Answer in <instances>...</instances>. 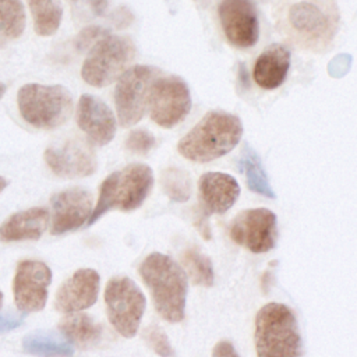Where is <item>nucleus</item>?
Here are the masks:
<instances>
[{"label": "nucleus", "mask_w": 357, "mask_h": 357, "mask_svg": "<svg viewBox=\"0 0 357 357\" xmlns=\"http://www.w3.org/2000/svg\"><path fill=\"white\" fill-rule=\"evenodd\" d=\"M155 142L156 141L152 132L145 128H137L128 134L126 139V148L132 153L146 155L155 146Z\"/></svg>", "instance_id": "cd10ccee"}, {"label": "nucleus", "mask_w": 357, "mask_h": 357, "mask_svg": "<svg viewBox=\"0 0 357 357\" xmlns=\"http://www.w3.org/2000/svg\"><path fill=\"white\" fill-rule=\"evenodd\" d=\"M212 357H240V356L230 342L223 340L216 343L212 351Z\"/></svg>", "instance_id": "2f4dec72"}, {"label": "nucleus", "mask_w": 357, "mask_h": 357, "mask_svg": "<svg viewBox=\"0 0 357 357\" xmlns=\"http://www.w3.org/2000/svg\"><path fill=\"white\" fill-rule=\"evenodd\" d=\"M73 1H74V0H73Z\"/></svg>", "instance_id": "4c0bfd02"}, {"label": "nucleus", "mask_w": 357, "mask_h": 357, "mask_svg": "<svg viewBox=\"0 0 357 357\" xmlns=\"http://www.w3.org/2000/svg\"><path fill=\"white\" fill-rule=\"evenodd\" d=\"M275 22L293 46L324 52L337 33L340 13L336 0H279Z\"/></svg>", "instance_id": "f257e3e1"}, {"label": "nucleus", "mask_w": 357, "mask_h": 357, "mask_svg": "<svg viewBox=\"0 0 357 357\" xmlns=\"http://www.w3.org/2000/svg\"><path fill=\"white\" fill-rule=\"evenodd\" d=\"M152 185V169L144 163H131L123 170L110 173L100 184L98 202L86 223L93 225L107 211L114 208L124 212L139 208Z\"/></svg>", "instance_id": "39448f33"}, {"label": "nucleus", "mask_w": 357, "mask_h": 357, "mask_svg": "<svg viewBox=\"0 0 357 357\" xmlns=\"http://www.w3.org/2000/svg\"><path fill=\"white\" fill-rule=\"evenodd\" d=\"M144 339L146 344L160 357H172L173 349L166 333L158 325H149L144 331Z\"/></svg>", "instance_id": "bb28decb"}, {"label": "nucleus", "mask_w": 357, "mask_h": 357, "mask_svg": "<svg viewBox=\"0 0 357 357\" xmlns=\"http://www.w3.org/2000/svg\"><path fill=\"white\" fill-rule=\"evenodd\" d=\"M159 70L151 66H134L127 68L117 79L114 89V105L120 126L131 127L145 114L149 92Z\"/></svg>", "instance_id": "1a4fd4ad"}, {"label": "nucleus", "mask_w": 357, "mask_h": 357, "mask_svg": "<svg viewBox=\"0 0 357 357\" xmlns=\"http://www.w3.org/2000/svg\"><path fill=\"white\" fill-rule=\"evenodd\" d=\"M219 22L226 39L238 49L252 47L259 38V21L251 0H220Z\"/></svg>", "instance_id": "ddd939ff"}, {"label": "nucleus", "mask_w": 357, "mask_h": 357, "mask_svg": "<svg viewBox=\"0 0 357 357\" xmlns=\"http://www.w3.org/2000/svg\"><path fill=\"white\" fill-rule=\"evenodd\" d=\"M43 156L49 169L64 178L91 176L98 166L93 149L81 138H68L60 144L50 145Z\"/></svg>", "instance_id": "4468645a"}, {"label": "nucleus", "mask_w": 357, "mask_h": 357, "mask_svg": "<svg viewBox=\"0 0 357 357\" xmlns=\"http://www.w3.org/2000/svg\"><path fill=\"white\" fill-rule=\"evenodd\" d=\"M17 103L21 117L36 128L60 127L73 113V96L63 85L26 84L18 89Z\"/></svg>", "instance_id": "423d86ee"}, {"label": "nucleus", "mask_w": 357, "mask_h": 357, "mask_svg": "<svg viewBox=\"0 0 357 357\" xmlns=\"http://www.w3.org/2000/svg\"><path fill=\"white\" fill-rule=\"evenodd\" d=\"M1 304H3V293L0 290V308H1Z\"/></svg>", "instance_id": "e433bc0d"}, {"label": "nucleus", "mask_w": 357, "mask_h": 357, "mask_svg": "<svg viewBox=\"0 0 357 357\" xmlns=\"http://www.w3.org/2000/svg\"><path fill=\"white\" fill-rule=\"evenodd\" d=\"M138 272L152 294L159 315L169 322L183 321L188 289L184 269L169 255L152 252L142 261Z\"/></svg>", "instance_id": "f03ea898"}, {"label": "nucleus", "mask_w": 357, "mask_h": 357, "mask_svg": "<svg viewBox=\"0 0 357 357\" xmlns=\"http://www.w3.org/2000/svg\"><path fill=\"white\" fill-rule=\"evenodd\" d=\"M230 237L251 252H268L276 244V215L266 208L245 209L233 219Z\"/></svg>", "instance_id": "9b49d317"}, {"label": "nucleus", "mask_w": 357, "mask_h": 357, "mask_svg": "<svg viewBox=\"0 0 357 357\" xmlns=\"http://www.w3.org/2000/svg\"><path fill=\"white\" fill-rule=\"evenodd\" d=\"M106 312L113 328L124 337H132L146 307L141 289L127 276L112 278L105 289Z\"/></svg>", "instance_id": "6e6552de"}, {"label": "nucleus", "mask_w": 357, "mask_h": 357, "mask_svg": "<svg viewBox=\"0 0 357 357\" xmlns=\"http://www.w3.org/2000/svg\"><path fill=\"white\" fill-rule=\"evenodd\" d=\"M7 184H8L7 180H6L3 176H0V192L7 187Z\"/></svg>", "instance_id": "f704fd0d"}, {"label": "nucleus", "mask_w": 357, "mask_h": 357, "mask_svg": "<svg viewBox=\"0 0 357 357\" xmlns=\"http://www.w3.org/2000/svg\"><path fill=\"white\" fill-rule=\"evenodd\" d=\"M199 201L205 215L225 213L237 201L240 185L237 180L226 173L208 172L199 178Z\"/></svg>", "instance_id": "a211bd4d"}, {"label": "nucleus", "mask_w": 357, "mask_h": 357, "mask_svg": "<svg viewBox=\"0 0 357 357\" xmlns=\"http://www.w3.org/2000/svg\"><path fill=\"white\" fill-rule=\"evenodd\" d=\"M183 264L195 284L209 287L213 284V266L211 259L197 248H190L183 254Z\"/></svg>", "instance_id": "a878e982"}, {"label": "nucleus", "mask_w": 357, "mask_h": 357, "mask_svg": "<svg viewBox=\"0 0 357 357\" xmlns=\"http://www.w3.org/2000/svg\"><path fill=\"white\" fill-rule=\"evenodd\" d=\"M22 349L28 354L40 357H67L74 353L73 344L63 335H57L49 331H36L28 333L22 340Z\"/></svg>", "instance_id": "5701e85b"}, {"label": "nucleus", "mask_w": 357, "mask_h": 357, "mask_svg": "<svg viewBox=\"0 0 357 357\" xmlns=\"http://www.w3.org/2000/svg\"><path fill=\"white\" fill-rule=\"evenodd\" d=\"M59 329L61 335L81 349H88L99 343L103 328L86 314H73L60 321Z\"/></svg>", "instance_id": "412c9836"}, {"label": "nucleus", "mask_w": 357, "mask_h": 357, "mask_svg": "<svg viewBox=\"0 0 357 357\" xmlns=\"http://www.w3.org/2000/svg\"><path fill=\"white\" fill-rule=\"evenodd\" d=\"M238 170L244 174L248 190L268 198L276 197L269 184V178L259 155L247 144L244 145L238 159Z\"/></svg>", "instance_id": "4be33fe9"}, {"label": "nucleus", "mask_w": 357, "mask_h": 357, "mask_svg": "<svg viewBox=\"0 0 357 357\" xmlns=\"http://www.w3.org/2000/svg\"><path fill=\"white\" fill-rule=\"evenodd\" d=\"M130 22H131V14L128 13V10L127 8H119L114 14V24L119 28H121V26H124Z\"/></svg>", "instance_id": "473e14b6"}, {"label": "nucleus", "mask_w": 357, "mask_h": 357, "mask_svg": "<svg viewBox=\"0 0 357 357\" xmlns=\"http://www.w3.org/2000/svg\"><path fill=\"white\" fill-rule=\"evenodd\" d=\"M165 188L169 197L176 201H185L190 197V185L178 177L176 172H167L165 176Z\"/></svg>", "instance_id": "c756f323"}, {"label": "nucleus", "mask_w": 357, "mask_h": 357, "mask_svg": "<svg viewBox=\"0 0 357 357\" xmlns=\"http://www.w3.org/2000/svg\"><path fill=\"white\" fill-rule=\"evenodd\" d=\"M258 357H301L303 340L294 312L284 304L269 303L255 317Z\"/></svg>", "instance_id": "20e7f679"}, {"label": "nucleus", "mask_w": 357, "mask_h": 357, "mask_svg": "<svg viewBox=\"0 0 357 357\" xmlns=\"http://www.w3.org/2000/svg\"><path fill=\"white\" fill-rule=\"evenodd\" d=\"M50 282L52 271L46 264L33 259L21 261L13 280L14 301L18 311L25 314L40 311L46 305Z\"/></svg>", "instance_id": "f8f14e48"}, {"label": "nucleus", "mask_w": 357, "mask_h": 357, "mask_svg": "<svg viewBox=\"0 0 357 357\" xmlns=\"http://www.w3.org/2000/svg\"><path fill=\"white\" fill-rule=\"evenodd\" d=\"M49 223V211L45 208H29L11 215L0 226V241L38 240Z\"/></svg>", "instance_id": "aec40b11"}, {"label": "nucleus", "mask_w": 357, "mask_h": 357, "mask_svg": "<svg viewBox=\"0 0 357 357\" xmlns=\"http://www.w3.org/2000/svg\"><path fill=\"white\" fill-rule=\"evenodd\" d=\"M25 29V11L21 0H0V43L14 40Z\"/></svg>", "instance_id": "393cba45"}, {"label": "nucleus", "mask_w": 357, "mask_h": 357, "mask_svg": "<svg viewBox=\"0 0 357 357\" xmlns=\"http://www.w3.org/2000/svg\"><path fill=\"white\" fill-rule=\"evenodd\" d=\"M149 116L158 126L170 128L181 123L191 110L187 84L174 75L158 77L149 92Z\"/></svg>", "instance_id": "9d476101"}, {"label": "nucleus", "mask_w": 357, "mask_h": 357, "mask_svg": "<svg viewBox=\"0 0 357 357\" xmlns=\"http://www.w3.org/2000/svg\"><path fill=\"white\" fill-rule=\"evenodd\" d=\"M100 278L95 269H78L57 290L56 308L64 314H74L92 307L99 294Z\"/></svg>", "instance_id": "dca6fc26"}, {"label": "nucleus", "mask_w": 357, "mask_h": 357, "mask_svg": "<svg viewBox=\"0 0 357 357\" xmlns=\"http://www.w3.org/2000/svg\"><path fill=\"white\" fill-rule=\"evenodd\" d=\"M107 33H110L109 29H105V28L98 26V25L85 26L74 38V47H75V50H79V52L88 50L89 47H92L99 39H102Z\"/></svg>", "instance_id": "c85d7f7f"}, {"label": "nucleus", "mask_w": 357, "mask_h": 357, "mask_svg": "<svg viewBox=\"0 0 357 357\" xmlns=\"http://www.w3.org/2000/svg\"><path fill=\"white\" fill-rule=\"evenodd\" d=\"M135 57V46L128 36L107 33L88 52L81 68L82 79L103 88L117 81Z\"/></svg>", "instance_id": "0eeeda50"}, {"label": "nucleus", "mask_w": 357, "mask_h": 357, "mask_svg": "<svg viewBox=\"0 0 357 357\" xmlns=\"http://www.w3.org/2000/svg\"><path fill=\"white\" fill-rule=\"evenodd\" d=\"M290 68V50L280 43L268 46L257 59L252 70L254 81L262 89L279 88Z\"/></svg>", "instance_id": "6ab92c4d"}, {"label": "nucleus", "mask_w": 357, "mask_h": 357, "mask_svg": "<svg viewBox=\"0 0 357 357\" xmlns=\"http://www.w3.org/2000/svg\"><path fill=\"white\" fill-rule=\"evenodd\" d=\"M6 89H7V88H6V85H4V84H3V82H0V98H1V96H3V95H4V92H6Z\"/></svg>", "instance_id": "c9c22d12"}, {"label": "nucleus", "mask_w": 357, "mask_h": 357, "mask_svg": "<svg viewBox=\"0 0 357 357\" xmlns=\"http://www.w3.org/2000/svg\"><path fill=\"white\" fill-rule=\"evenodd\" d=\"M33 17L35 32L40 36L53 35L61 22L63 10L56 0H28Z\"/></svg>", "instance_id": "b1692460"}, {"label": "nucleus", "mask_w": 357, "mask_h": 357, "mask_svg": "<svg viewBox=\"0 0 357 357\" xmlns=\"http://www.w3.org/2000/svg\"><path fill=\"white\" fill-rule=\"evenodd\" d=\"M243 124L234 114L209 112L177 144V151L188 160L206 163L225 156L240 142Z\"/></svg>", "instance_id": "7ed1b4c3"}, {"label": "nucleus", "mask_w": 357, "mask_h": 357, "mask_svg": "<svg viewBox=\"0 0 357 357\" xmlns=\"http://www.w3.org/2000/svg\"><path fill=\"white\" fill-rule=\"evenodd\" d=\"M77 123L95 145L109 144L116 134V117L112 109L93 95L84 93L78 100Z\"/></svg>", "instance_id": "f3484780"}, {"label": "nucleus", "mask_w": 357, "mask_h": 357, "mask_svg": "<svg viewBox=\"0 0 357 357\" xmlns=\"http://www.w3.org/2000/svg\"><path fill=\"white\" fill-rule=\"evenodd\" d=\"M24 321L22 312H7L0 315V333L10 332L18 328Z\"/></svg>", "instance_id": "7c9ffc66"}, {"label": "nucleus", "mask_w": 357, "mask_h": 357, "mask_svg": "<svg viewBox=\"0 0 357 357\" xmlns=\"http://www.w3.org/2000/svg\"><path fill=\"white\" fill-rule=\"evenodd\" d=\"M52 227L54 236L81 227L92 213V195L88 190L74 187L54 194L50 198Z\"/></svg>", "instance_id": "2eb2a0df"}, {"label": "nucleus", "mask_w": 357, "mask_h": 357, "mask_svg": "<svg viewBox=\"0 0 357 357\" xmlns=\"http://www.w3.org/2000/svg\"><path fill=\"white\" fill-rule=\"evenodd\" d=\"M95 15H103L109 7V0H88Z\"/></svg>", "instance_id": "72a5a7b5"}]
</instances>
